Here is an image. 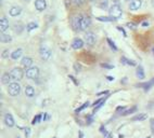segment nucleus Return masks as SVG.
<instances>
[{"instance_id":"nucleus-1","label":"nucleus","mask_w":154,"mask_h":138,"mask_svg":"<svg viewBox=\"0 0 154 138\" xmlns=\"http://www.w3.org/2000/svg\"><path fill=\"white\" fill-rule=\"evenodd\" d=\"M123 14V11L121 9V5H118V3H113V5L110 8V15H111V18H113L114 20H117L122 16Z\"/></svg>"},{"instance_id":"nucleus-2","label":"nucleus","mask_w":154,"mask_h":138,"mask_svg":"<svg viewBox=\"0 0 154 138\" xmlns=\"http://www.w3.org/2000/svg\"><path fill=\"white\" fill-rule=\"evenodd\" d=\"M8 93H9L10 96H18V94L21 93V85L18 84V82H12L10 83L9 86H8Z\"/></svg>"},{"instance_id":"nucleus-3","label":"nucleus","mask_w":154,"mask_h":138,"mask_svg":"<svg viewBox=\"0 0 154 138\" xmlns=\"http://www.w3.org/2000/svg\"><path fill=\"white\" fill-rule=\"evenodd\" d=\"M10 75H11V78H12V80L14 82H16V81H20L23 79V77H24V71H23L22 68H20V67H15L13 68L11 72H10Z\"/></svg>"},{"instance_id":"nucleus-4","label":"nucleus","mask_w":154,"mask_h":138,"mask_svg":"<svg viewBox=\"0 0 154 138\" xmlns=\"http://www.w3.org/2000/svg\"><path fill=\"white\" fill-rule=\"evenodd\" d=\"M25 76L27 77L28 79H37L38 76H39V68L36 66H32L31 68L26 69L25 71Z\"/></svg>"},{"instance_id":"nucleus-5","label":"nucleus","mask_w":154,"mask_h":138,"mask_svg":"<svg viewBox=\"0 0 154 138\" xmlns=\"http://www.w3.org/2000/svg\"><path fill=\"white\" fill-rule=\"evenodd\" d=\"M82 14H76L72 18L71 24H72L73 29L75 31H79L80 30V22H82Z\"/></svg>"},{"instance_id":"nucleus-6","label":"nucleus","mask_w":154,"mask_h":138,"mask_svg":"<svg viewBox=\"0 0 154 138\" xmlns=\"http://www.w3.org/2000/svg\"><path fill=\"white\" fill-rule=\"evenodd\" d=\"M39 54H40V57L42 61H48L51 57V50L47 46H41L39 50Z\"/></svg>"},{"instance_id":"nucleus-7","label":"nucleus","mask_w":154,"mask_h":138,"mask_svg":"<svg viewBox=\"0 0 154 138\" xmlns=\"http://www.w3.org/2000/svg\"><path fill=\"white\" fill-rule=\"evenodd\" d=\"M85 41H86V43L88 45L92 46V45H95V41H97V37H95V35L93 32L88 31V32L85 34Z\"/></svg>"},{"instance_id":"nucleus-8","label":"nucleus","mask_w":154,"mask_h":138,"mask_svg":"<svg viewBox=\"0 0 154 138\" xmlns=\"http://www.w3.org/2000/svg\"><path fill=\"white\" fill-rule=\"evenodd\" d=\"M91 25V18L87 15H82V22H80V30H87L88 27Z\"/></svg>"},{"instance_id":"nucleus-9","label":"nucleus","mask_w":154,"mask_h":138,"mask_svg":"<svg viewBox=\"0 0 154 138\" xmlns=\"http://www.w3.org/2000/svg\"><path fill=\"white\" fill-rule=\"evenodd\" d=\"M142 5V0H132L129 3V10L130 11H137Z\"/></svg>"},{"instance_id":"nucleus-10","label":"nucleus","mask_w":154,"mask_h":138,"mask_svg":"<svg viewBox=\"0 0 154 138\" xmlns=\"http://www.w3.org/2000/svg\"><path fill=\"white\" fill-rule=\"evenodd\" d=\"M72 49L74 50H79L82 49L84 46V40H82L80 38H75L74 40L72 41Z\"/></svg>"},{"instance_id":"nucleus-11","label":"nucleus","mask_w":154,"mask_h":138,"mask_svg":"<svg viewBox=\"0 0 154 138\" xmlns=\"http://www.w3.org/2000/svg\"><path fill=\"white\" fill-rule=\"evenodd\" d=\"M35 8H36L37 11H44L47 8V1L46 0H36L35 1Z\"/></svg>"},{"instance_id":"nucleus-12","label":"nucleus","mask_w":154,"mask_h":138,"mask_svg":"<svg viewBox=\"0 0 154 138\" xmlns=\"http://www.w3.org/2000/svg\"><path fill=\"white\" fill-rule=\"evenodd\" d=\"M5 124L8 126V127H13L14 124H15V122H14V119L12 114H10V113H5Z\"/></svg>"},{"instance_id":"nucleus-13","label":"nucleus","mask_w":154,"mask_h":138,"mask_svg":"<svg viewBox=\"0 0 154 138\" xmlns=\"http://www.w3.org/2000/svg\"><path fill=\"white\" fill-rule=\"evenodd\" d=\"M21 65H22L24 68H26V69H28V68H31L33 65V58L32 57H28V56H26V57H23L22 61H21Z\"/></svg>"},{"instance_id":"nucleus-14","label":"nucleus","mask_w":154,"mask_h":138,"mask_svg":"<svg viewBox=\"0 0 154 138\" xmlns=\"http://www.w3.org/2000/svg\"><path fill=\"white\" fill-rule=\"evenodd\" d=\"M10 24H9V21H8V18H1V20H0V29H1V31L2 32H5L8 28H9Z\"/></svg>"},{"instance_id":"nucleus-15","label":"nucleus","mask_w":154,"mask_h":138,"mask_svg":"<svg viewBox=\"0 0 154 138\" xmlns=\"http://www.w3.org/2000/svg\"><path fill=\"white\" fill-rule=\"evenodd\" d=\"M21 12H22V8H21V7H18V5H13V7L9 10V14L11 15V16H13V18L14 16L20 15Z\"/></svg>"},{"instance_id":"nucleus-16","label":"nucleus","mask_w":154,"mask_h":138,"mask_svg":"<svg viewBox=\"0 0 154 138\" xmlns=\"http://www.w3.org/2000/svg\"><path fill=\"white\" fill-rule=\"evenodd\" d=\"M12 80V78H11V75H10L9 72H5L3 75H2V78H1V82H2V84H10V83H12L11 82Z\"/></svg>"},{"instance_id":"nucleus-17","label":"nucleus","mask_w":154,"mask_h":138,"mask_svg":"<svg viewBox=\"0 0 154 138\" xmlns=\"http://www.w3.org/2000/svg\"><path fill=\"white\" fill-rule=\"evenodd\" d=\"M154 85V78L153 79H151V80L149 81V82H145V83H142V84H139L137 85V86H141V88H143V90H144L145 92H148L152 86Z\"/></svg>"},{"instance_id":"nucleus-18","label":"nucleus","mask_w":154,"mask_h":138,"mask_svg":"<svg viewBox=\"0 0 154 138\" xmlns=\"http://www.w3.org/2000/svg\"><path fill=\"white\" fill-rule=\"evenodd\" d=\"M22 54H23V50L20 48V49H16L15 51H13L12 53H11V58L14 59V61H16L20 57H22Z\"/></svg>"},{"instance_id":"nucleus-19","label":"nucleus","mask_w":154,"mask_h":138,"mask_svg":"<svg viewBox=\"0 0 154 138\" xmlns=\"http://www.w3.org/2000/svg\"><path fill=\"white\" fill-rule=\"evenodd\" d=\"M136 76H137V78L140 79V80H142V79L145 78L144 69H143L142 66H138V68H137V70H136Z\"/></svg>"},{"instance_id":"nucleus-20","label":"nucleus","mask_w":154,"mask_h":138,"mask_svg":"<svg viewBox=\"0 0 154 138\" xmlns=\"http://www.w3.org/2000/svg\"><path fill=\"white\" fill-rule=\"evenodd\" d=\"M25 95L27 97H34L35 96V89L33 86H31V85H27L25 88Z\"/></svg>"},{"instance_id":"nucleus-21","label":"nucleus","mask_w":154,"mask_h":138,"mask_svg":"<svg viewBox=\"0 0 154 138\" xmlns=\"http://www.w3.org/2000/svg\"><path fill=\"white\" fill-rule=\"evenodd\" d=\"M121 62H122L123 65H128V66H136V65H137L135 61L128 59L127 57H124V56H123V57L121 58Z\"/></svg>"},{"instance_id":"nucleus-22","label":"nucleus","mask_w":154,"mask_h":138,"mask_svg":"<svg viewBox=\"0 0 154 138\" xmlns=\"http://www.w3.org/2000/svg\"><path fill=\"white\" fill-rule=\"evenodd\" d=\"M0 39H1V42L2 43H9L12 41V37L10 36V35H7L5 32H2L1 34V37H0Z\"/></svg>"},{"instance_id":"nucleus-23","label":"nucleus","mask_w":154,"mask_h":138,"mask_svg":"<svg viewBox=\"0 0 154 138\" xmlns=\"http://www.w3.org/2000/svg\"><path fill=\"white\" fill-rule=\"evenodd\" d=\"M148 118V116L145 113H140V114H137L134 118H132V121H144Z\"/></svg>"},{"instance_id":"nucleus-24","label":"nucleus","mask_w":154,"mask_h":138,"mask_svg":"<svg viewBox=\"0 0 154 138\" xmlns=\"http://www.w3.org/2000/svg\"><path fill=\"white\" fill-rule=\"evenodd\" d=\"M13 29L16 34H21V32L23 31V29H24V27H23V25L21 24V23H15L13 26Z\"/></svg>"},{"instance_id":"nucleus-25","label":"nucleus","mask_w":154,"mask_h":138,"mask_svg":"<svg viewBox=\"0 0 154 138\" xmlns=\"http://www.w3.org/2000/svg\"><path fill=\"white\" fill-rule=\"evenodd\" d=\"M37 27H38V24H37V23L31 22V23H28L27 25H26V30L32 31V30H34V29H36Z\"/></svg>"},{"instance_id":"nucleus-26","label":"nucleus","mask_w":154,"mask_h":138,"mask_svg":"<svg viewBox=\"0 0 154 138\" xmlns=\"http://www.w3.org/2000/svg\"><path fill=\"white\" fill-rule=\"evenodd\" d=\"M136 111H137V106H134V107L125 110V111L123 112V113H121V114H122V116H128V114H132V113H134V112H136Z\"/></svg>"},{"instance_id":"nucleus-27","label":"nucleus","mask_w":154,"mask_h":138,"mask_svg":"<svg viewBox=\"0 0 154 138\" xmlns=\"http://www.w3.org/2000/svg\"><path fill=\"white\" fill-rule=\"evenodd\" d=\"M106 42H108V44L110 45V48L113 50V51H115V52H116V51L118 50V49H117V46H116V44H115V43H114L113 41L111 40L110 38H106Z\"/></svg>"},{"instance_id":"nucleus-28","label":"nucleus","mask_w":154,"mask_h":138,"mask_svg":"<svg viewBox=\"0 0 154 138\" xmlns=\"http://www.w3.org/2000/svg\"><path fill=\"white\" fill-rule=\"evenodd\" d=\"M98 21H101V22H112L114 21L113 18H111V16H99V18H97Z\"/></svg>"},{"instance_id":"nucleus-29","label":"nucleus","mask_w":154,"mask_h":138,"mask_svg":"<svg viewBox=\"0 0 154 138\" xmlns=\"http://www.w3.org/2000/svg\"><path fill=\"white\" fill-rule=\"evenodd\" d=\"M88 106H89V102H86L85 104H84V105H82V106H80L79 108H77L76 110H75V112H77V113H78V112L82 111V110H85V109H86Z\"/></svg>"},{"instance_id":"nucleus-30","label":"nucleus","mask_w":154,"mask_h":138,"mask_svg":"<svg viewBox=\"0 0 154 138\" xmlns=\"http://www.w3.org/2000/svg\"><path fill=\"white\" fill-rule=\"evenodd\" d=\"M41 116H42L41 114H37V116H35V118H34V120L32 121V124H33V125H35L36 123H39V122L41 121V119H42Z\"/></svg>"},{"instance_id":"nucleus-31","label":"nucleus","mask_w":154,"mask_h":138,"mask_svg":"<svg viewBox=\"0 0 154 138\" xmlns=\"http://www.w3.org/2000/svg\"><path fill=\"white\" fill-rule=\"evenodd\" d=\"M101 67H102V68H105V69H113L114 68L113 65L106 64V63H102V64H101Z\"/></svg>"},{"instance_id":"nucleus-32","label":"nucleus","mask_w":154,"mask_h":138,"mask_svg":"<svg viewBox=\"0 0 154 138\" xmlns=\"http://www.w3.org/2000/svg\"><path fill=\"white\" fill-rule=\"evenodd\" d=\"M150 129H151L152 135H154V119H151V120H150Z\"/></svg>"},{"instance_id":"nucleus-33","label":"nucleus","mask_w":154,"mask_h":138,"mask_svg":"<svg viewBox=\"0 0 154 138\" xmlns=\"http://www.w3.org/2000/svg\"><path fill=\"white\" fill-rule=\"evenodd\" d=\"M72 2L75 5H80L85 2V0H72Z\"/></svg>"},{"instance_id":"nucleus-34","label":"nucleus","mask_w":154,"mask_h":138,"mask_svg":"<svg viewBox=\"0 0 154 138\" xmlns=\"http://www.w3.org/2000/svg\"><path fill=\"white\" fill-rule=\"evenodd\" d=\"M74 68H75L76 72H79L80 70H82V66H80L78 63H75V64H74Z\"/></svg>"},{"instance_id":"nucleus-35","label":"nucleus","mask_w":154,"mask_h":138,"mask_svg":"<svg viewBox=\"0 0 154 138\" xmlns=\"http://www.w3.org/2000/svg\"><path fill=\"white\" fill-rule=\"evenodd\" d=\"M127 26H128V28H130V29H136V24H135V23H128V24H127Z\"/></svg>"},{"instance_id":"nucleus-36","label":"nucleus","mask_w":154,"mask_h":138,"mask_svg":"<svg viewBox=\"0 0 154 138\" xmlns=\"http://www.w3.org/2000/svg\"><path fill=\"white\" fill-rule=\"evenodd\" d=\"M105 98H100V99H98V100H97V102H93V104H92V105H93V106H98V105H99V104H101V102H103V100H104Z\"/></svg>"},{"instance_id":"nucleus-37","label":"nucleus","mask_w":154,"mask_h":138,"mask_svg":"<svg viewBox=\"0 0 154 138\" xmlns=\"http://www.w3.org/2000/svg\"><path fill=\"white\" fill-rule=\"evenodd\" d=\"M101 8L102 9H106L108 8V0H103V2L101 3Z\"/></svg>"},{"instance_id":"nucleus-38","label":"nucleus","mask_w":154,"mask_h":138,"mask_svg":"<svg viewBox=\"0 0 154 138\" xmlns=\"http://www.w3.org/2000/svg\"><path fill=\"white\" fill-rule=\"evenodd\" d=\"M8 53H9V50H5V51H3V53H2V57L3 58L8 57Z\"/></svg>"},{"instance_id":"nucleus-39","label":"nucleus","mask_w":154,"mask_h":138,"mask_svg":"<svg viewBox=\"0 0 154 138\" xmlns=\"http://www.w3.org/2000/svg\"><path fill=\"white\" fill-rule=\"evenodd\" d=\"M125 110H126V107H117V109H116V111H117V112L122 111V113L125 111Z\"/></svg>"},{"instance_id":"nucleus-40","label":"nucleus","mask_w":154,"mask_h":138,"mask_svg":"<svg viewBox=\"0 0 154 138\" xmlns=\"http://www.w3.org/2000/svg\"><path fill=\"white\" fill-rule=\"evenodd\" d=\"M70 79H71V80H73V82H74V83H75V85H78V82H77L76 81V79H75V78H74V77L73 76H71V75H70Z\"/></svg>"},{"instance_id":"nucleus-41","label":"nucleus","mask_w":154,"mask_h":138,"mask_svg":"<svg viewBox=\"0 0 154 138\" xmlns=\"http://www.w3.org/2000/svg\"><path fill=\"white\" fill-rule=\"evenodd\" d=\"M117 29H118V30H121V31H122L123 34H124V36H125V37L127 36V35H126V32H125V30H124V28H122V27H117Z\"/></svg>"},{"instance_id":"nucleus-42","label":"nucleus","mask_w":154,"mask_h":138,"mask_svg":"<svg viewBox=\"0 0 154 138\" xmlns=\"http://www.w3.org/2000/svg\"><path fill=\"white\" fill-rule=\"evenodd\" d=\"M141 26H142V27H148V26H149V22H147V21H145V22H143L142 24H141Z\"/></svg>"},{"instance_id":"nucleus-43","label":"nucleus","mask_w":154,"mask_h":138,"mask_svg":"<svg viewBox=\"0 0 154 138\" xmlns=\"http://www.w3.org/2000/svg\"><path fill=\"white\" fill-rule=\"evenodd\" d=\"M104 94H105V95H106V94H109V91H103V92H100V93H98V95L100 96V95H104Z\"/></svg>"},{"instance_id":"nucleus-44","label":"nucleus","mask_w":154,"mask_h":138,"mask_svg":"<svg viewBox=\"0 0 154 138\" xmlns=\"http://www.w3.org/2000/svg\"><path fill=\"white\" fill-rule=\"evenodd\" d=\"M25 133H26V136H29V134H31V129H25Z\"/></svg>"},{"instance_id":"nucleus-45","label":"nucleus","mask_w":154,"mask_h":138,"mask_svg":"<svg viewBox=\"0 0 154 138\" xmlns=\"http://www.w3.org/2000/svg\"><path fill=\"white\" fill-rule=\"evenodd\" d=\"M78 135H79V136H78V138H82V137H84V134H82V131H79V133H78Z\"/></svg>"},{"instance_id":"nucleus-46","label":"nucleus","mask_w":154,"mask_h":138,"mask_svg":"<svg viewBox=\"0 0 154 138\" xmlns=\"http://www.w3.org/2000/svg\"><path fill=\"white\" fill-rule=\"evenodd\" d=\"M42 119H44V120H48V119H49V116H48V114H44V118H42Z\"/></svg>"},{"instance_id":"nucleus-47","label":"nucleus","mask_w":154,"mask_h":138,"mask_svg":"<svg viewBox=\"0 0 154 138\" xmlns=\"http://www.w3.org/2000/svg\"><path fill=\"white\" fill-rule=\"evenodd\" d=\"M106 78H108V80H109V81H113L114 80L113 77H106Z\"/></svg>"},{"instance_id":"nucleus-48","label":"nucleus","mask_w":154,"mask_h":138,"mask_svg":"<svg viewBox=\"0 0 154 138\" xmlns=\"http://www.w3.org/2000/svg\"><path fill=\"white\" fill-rule=\"evenodd\" d=\"M152 51H153V54H154V48H153V49H152Z\"/></svg>"},{"instance_id":"nucleus-49","label":"nucleus","mask_w":154,"mask_h":138,"mask_svg":"<svg viewBox=\"0 0 154 138\" xmlns=\"http://www.w3.org/2000/svg\"><path fill=\"white\" fill-rule=\"evenodd\" d=\"M145 138H150V137H145Z\"/></svg>"},{"instance_id":"nucleus-50","label":"nucleus","mask_w":154,"mask_h":138,"mask_svg":"<svg viewBox=\"0 0 154 138\" xmlns=\"http://www.w3.org/2000/svg\"><path fill=\"white\" fill-rule=\"evenodd\" d=\"M52 138H57V137H52Z\"/></svg>"}]
</instances>
